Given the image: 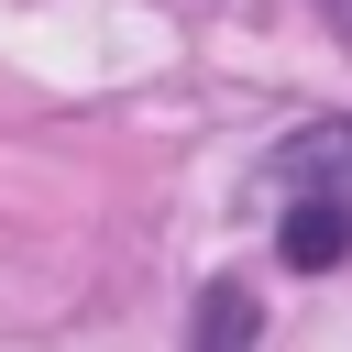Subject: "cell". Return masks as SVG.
<instances>
[{
	"mask_svg": "<svg viewBox=\"0 0 352 352\" xmlns=\"http://www.w3.org/2000/svg\"><path fill=\"white\" fill-rule=\"evenodd\" d=\"M319 11H330V33H341V44H352V0H319Z\"/></svg>",
	"mask_w": 352,
	"mask_h": 352,
	"instance_id": "3957f363",
	"label": "cell"
},
{
	"mask_svg": "<svg viewBox=\"0 0 352 352\" xmlns=\"http://www.w3.org/2000/svg\"><path fill=\"white\" fill-rule=\"evenodd\" d=\"M264 187H275V253H286L297 275L352 264V121L286 132L275 165H264Z\"/></svg>",
	"mask_w": 352,
	"mask_h": 352,
	"instance_id": "6da1fadb",
	"label": "cell"
},
{
	"mask_svg": "<svg viewBox=\"0 0 352 352\" xmlns=\"http://www.w3.org/2000/svg\"><path fill=\"white\" fill-rule=\"evenodd\" d=\"M198 352H253V297L242 286H209L198 297Z\"/></svg>",
	"mask_w": 352,
	"mask_h": 352,
	"instance_id": "7a4b0ae2",
	"label": "cell"
}]
</instances>
